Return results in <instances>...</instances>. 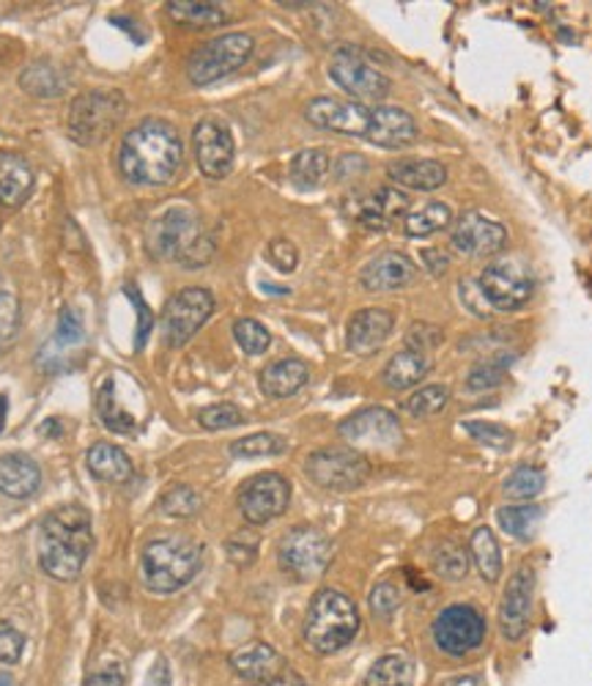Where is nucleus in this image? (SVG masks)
Instances as JSON below:
<instances>
[{"label": "nucleus", "mask_w": 592, "mask_h": 686, "mask_svg": "<svg viewBox=\"0 0 592 686\" xmlns=\"http://www.w3.org/2000/svg\"><path fill=\"white\" fill-rule=\"evenodd\" d=\"M467 434L472 436L474 442L485 447H494V451H511L513 445V431H507L505 425L500 423H485V420H469L463 423Z\"/></svg>", "instance_id": "nucleus-45"}, {"label": "nucleus", "mask_w": 592, "mask_h": 686, "mask_svg": "<svg viewBox=\"0 0 592 686\" xmlns=\"http://www.w3.org/2000/svg\"><path fill=\"white\" fill-rule=\"evenodd\" d=\"M86 686H124V678H121L119 671H102L93 673L86 682Z\"/></svg>", "instance_id": "nucleus-57"}, {"label": "nucleus", "mask_w": 592, "mask_h": 686, "mask_svg": "<svg viewBox=\"0 0 592 686\" xmlns=\"http://www.w3.org/2000/svg\"><path fill=\"white\" fill-rule=\"evenodd\" d=\"M485 640V618L469 605H453L434 621V643L450 656H467Z\"/></svg>", "instance_id": "nucleus-13"}, {"label": "nucleus", "mask_w": 592, "mask_h": 686, "mask_svg": "<svg viewBox=\"0 0 592 686\" xmlns=\"http://www.w3.org/2000/svg\"><path fill=\"white\" fill-rule=\"evenodd\" d=\"M93 550L91 513L82 506H60L42 519L38 563L58 583H75Z\"/></svg>", "instance_id": "nucleus-2"}, {"label": "nucleus", "mask_w": 592, "mask_h": 686, "mask_svg": "<svg viewBox=\"0 0 592 686\" xmlns=\"http://www.w3.org/2000/svg\"><path fill=\"white\" fill-rule=\"evenodd\" d=\"M88 469L97 480L104 484H126L132 478V458L121 451L119 445H110V442H97L88 451Z\"/></svg>", "instance_id": "nucleus-29"}, {"label": "nucleus", "mask_w": 592, "mask_h": 686, "mask_svg": "<svg viewBox=\"0 0 592 686\" xmlns=\"http://www.w3.org/2000/svg\"><path fill=\"white\" fill-rule=\"evenodd\" d=\"M33 170L25 157L14 152H0V203L22 207L33 192Z\"/></svg>", "instance_id": "nucleus-28"}, {"label": "nucleus", "mask_w": 592, "mask_h": 686, "mask_svg": "<svg viewBox=\"0 0 592 686\" xmlns=\"http://www.w3.org/2000/svg\"><path fill=\"white\" fill-rule=\"evenodd\" d=\"M25 649V638L22 632H16L11 623H0V662L3 665H16Z\"/></svg>", "instance_id": "nucleus-51"}, {"label": "nucleus", "mask_w": 592, "mask_h": 686, "mask_svg": "<svg viewBox=\"0 0 592 686\" xmlns=\"http://www.w3.org/2000/svg\"><path fill=\"white\" fill-rule=\"evenodd\" d=\"M450 245L453 251L461 253V256L467 258L496 256L500 251H505L507 231L505 225L485 218V214L467 212L461 214V220H458L456 229H453Z\"/></svg>", "instance_id": "nucleus-18"}, {"label": "nucleus", "mask_w": 592, "mask_h": 686, "mask_svg": "<svg viewBox=\"0 0 592 686\" xmlns=\"http://www.w3.org/2000/svg\"><path fill=\"white\" fill-rule=\"evenodd\" d=\"M253 49H256V42H253L250 33H223V36L201 44L190 55L187 77H190L192 86H212V82L242 69L253 58Z\"/></svg>", "instance_id": "nucleus-7"}, {"label": "nucleus", "mask_w": 592, "mask_h": 686, "mask_svg": "<svg viewBox=\"0 0 592 686\" xmlns=\"http://www.w3.org/2000/svg\"><path fill=\"white\" fill-rule=\"evenodd\" d=\"M340 436L354 451L392 453L403 445V429L395 414L384 407H368L340 423Z\"/></svg>", "instance_id": "nucleus-10"}, {"label": "nucleus", "mask_w": 592, "mask_h": 686, "mask_svg": "<svg viewBox=\"0 0 592 686\" xmlns=\"http://www.w3.org/2000/svg\"><path fill=\"white\" fill-rule=\"evenodd\" d=\"M185 163V143L174 124L146 119L132 126L119 146V170L135 187L170 185Z\"/></svg>", "instance_id": "nucleus-1"}, {"label": "nucleus", "mask_w": 592, "mask_h": 686, "mask_svg": "<svg viewBox=\"0 0 592 686\" xmlns=\"http://www.w3.org/2000/svg\"><path fill=\"white\" fill-rule=\"evenodd\" d=\"M22 91L38 99H55L66 91V77L58 66L49 60H36V64L25 66L20 75Z\"/></svg>", "instance_id": "nucleus-32"}, {"label": "nucleus", "mask_w": 592, "mask_h": 686, "mask_svg": "<svg viewBox=\"0 0 592 686\" xmlns=\"http://www.w3.org/2000/svg\"><path fill=\"white\" fill-rule=\"evenodd\" d=\"M278 557L283 572L308 583V579H319L326 572L332 561V544L321 530L294 528L280 541Z\"/></svg>", "instance_id": "nucleus-11"}, {"label": "nucleus", "mask_w": 592, "mask_h": 686, "mask_svg": "<svg viewBox=\"0 0 592 686\" xmlns=\"http://www.w3.org/2000/svg\"><path fill=\"white\" fill-rule=\"evenodd\" d=\"M124 295L130 297V300L135 302V308H137V341H135V346L143 348V343H146V339H148V330H152V308L143 302V297L137 295L135 286H126Z\"/></svg>", "instance_id": "nucleus-53"}, {"label": "nucleus", "mask_w": 592, "mask_h": 686, "mask_svg": "<svg viewBox=\"0 0 592 686\" xmlns=\"http://www.w3.org/2000/svg\"><path fill=\"white\" fill-rule=\"evenodd\" d=\"M329 77L340 91L359 99V102L384 99L390 93V77L381 69H376L359 47L335 49L329 60Z\"/></svg>", "instance_id": "nucleus-9"}, {"label": "nucleus", "mask_w": 592, "mask_h": 686, "mask_svg": "<svg viewBox=\"0 0 592 686\" xmlns=\"http://www.w3.org/2000/svg\"><path fill=\"white\" fill-rule=\"evenodd\" d=\"M97 414L104 423V429L115 431V434H132V431H135L137 425L135 414L126 407H121L119 396H115V376H108V379L99 385Z\"/></svg>", "instance_id": "nucleus-33"}, {"label": "nucleus", "mask_w": 592, "mask_h": 686, "mask_svg": "<svg viewBox=\"0 0 592 686\" xmlns=\"http://www.w3.org/2000/svg\"><path fill=\"white\" fill-rule=\"evenodd\" d=\"M417 137V124H414L412 113L403 108H392V104H379L373 108V130H370L368 141L381 148H403L414 143Z\"/></svg>", "instance_id": "nucleus-23"}, {"label": "nucleus", "mask_w": 592, "mask_h": 686, "mask_svg": "<svg viewBox=\"0 0 592 686\" xmlns=\"http://www.w3.org/2000/svg\"><path fill=\"white\" fill-rule=\"evenodd\" d=\"M231 667H234L236 676H242L245 682L253 684L272 682V678L283 676V660H280L278 651L267 643H250L245 645V649H239L231 656Z\"/></svg>", "instance_id": "nucleus-26"}, {"label": "nucleus", "mask_w": 592, "mask_h": 686, "mask_svg": "<svg viewBox=\"0 0 592 686\" xmlns=\"http://www.w3.org/2000/svg\"><path fill=\"white\" fill-rule=\"evenodd\" d=\"M168 14L174 22L185 27H196V31H206V27H217L228 22V11L220 3H212V0H170Z\"/></svg>", "instance_id": "nucleus-31"}, {"label": "nucleus", "mask_w": 592, "mask_h": 686, "mask_svg": "<svg viewBox=\"0 0 592 686\" xmlns=\"http://www.w3.org/2000/svg\"><path fill=\"white\" fill-rule=\"evenodd\" d=\"M234 339L247 354H264L269 348V343H272L269 330L261 322H256V319H236Z\"/></svg>", "instance_id": "nucleus-46"}, {"label": "nucleus", "mask_w": 592, "mask_h": 686, "mask_svg": "<svg viewBox=\"0 0 592 686\" xmlns=\"http://www.w3.org/2000/svg\"><path fill=\"white\" fill-rule=\"evenodd\" d=\"M469 555H472L474 566H478L480 577L485 583H496L502 577V552L496 544V535L489 528H478L469 539Z\"/></svg>", "instance_id": "nucleus-36"}, {"label": "nucleus", "mask_w": 592, "mask_h": 686, "mask_svg": "<svg viewBox=\"0 0 592 686\" xmlns=\"http://www.w3.org/2000/svg\"><path fill=\"white\" fill-rule=\"evenodd\" d=\"M267 258L280 273H294L299 264V251L291 240H272L267 247Z\"/></svg>", "instance_id": "nucleus-50"}, {"label": "nucleus", "mask_w": 592, "mask_h": 686, "mask_svg": "<svg viewBox=\"0 0 592 686\" xmlns=\"http://www.w3.org/2000/svg\"><path fill=\"white\" fill-rule=\"evenodd\" d=\"M395 328V317L384 308H365L348 319L346 328V348L357 357H368V354L379 352Z\"/></svg>", "instance_id": "nucleus-21"}, {"label": "nucleus", "mask_w": 592, "mask_h": 686, "mask_svg": "<svg viewBox=\"0 0 592 686\" xmlns=\"http://www.w3.org/2000/svg\"><path fill=\"white\" fill-rule=\"evenodd\" d=\"M533 596H535V574L529 566L516 568L500 601V629L511 643L522 640L529 629V616H533Z\"/></svg>", "instance_id": "nucleus-19"}, {"label": "nucleus", "mask_w": 592, "mask_h": 686, "mask_svg": "<svg viewBox=\"0 0 592 686\" xmlns=\"http://www.w3.org/2000/svg\"><path fill=\"white\" fill-rule=\"evenodd\" d=\"M304 473L326 491H354L368 480L370 462L354 447H321L308 456Z\"/></svg>", "instance_id": "nucleus-8"}, {"label": "nucleus", "mask_w": 592, "mask_h": 686, "mask_svg": "<svg viewBox=\"0 0 592 686\" xmlns=\"http://www.w3.org/2000/svg\"><path fill=\"white\" fill-rule=\"evenodd\" d=\"M159 508L168 517L190 519L201 511V495L192 486H170L163 495V500H159Z\"/></svg>", "instance_id": "nucleus-43"}, {"label": "nucleus", "mask_w": 592, "mask_h": 686, "mask_svg": "<svg viewBox=\"0 0 592 686\" xmlns=\"http://www.w3.org/2000/svg\"><path fill=\"white\" fill-rule=\"evenodd\" d=\"M258 555V541H245L239 535V539L228 541V557L234 563H239V566H250L253 561H256Z\"/></svg>", "instance_id": "nucleus-54"}, {"label": "nucleus", "mask_w": 592, "mask_h": 686, "mask_svg": "<svg viewBox=\"0 0 592 686\" xmlns=\"http://www.w3.org/2000/svg\"><path fill=\"white\" fill-rule=\"evenodd\" d=\"M453 212L447 203L442 201H425L423 207L409 209V214L403 218V231L412 240H425V236L436 234V231H445L450 225Z\"/></svg>", "instance_id": "nucleus-34"}, {"label": "nucleus", "mask_w": 592, "mask_h": 686, "mask_svg": "<svg viewBox=\"0 0 592 686\" xmlns=\"http://www.w3.org/2000/svg\"><path fill=\"white\" fill-rule=\"evenodd\" d=\"M513 357L505 359V354H500L496 359H485V363H478L467 376V390L478 392V390H491V387L502 385L505 381V370L511 368Z\"/></svg>", "instance_id": "nucleus-44"}, {"label": "nucleus", "mask_w": 592, "mask_h": 686, "mask_svg": "<svg viewBox=\"0 0 592 686\" xmlns=\"http://www.w3.org/2000/svg\"><path fill=\"white\" fill-rule=\"evenodd\" d=\"M0 686H11V678L3 676V673H0Z\"/></svg>", "instance_id": "nucleus-61"}, {"label": "nucleus", "mask_w": 592, "mask_h": 686, "mask_svg": "<svg viewBox=\"0 0 592 686\" xmlns=\"http://www.w3.org/2000/svg\"><path fill=\"white\" fill-rule=\"evenodd\" d=\"M417 278V267L412 258L401 251H384L376 258H370L359 273V284L365 291L384 295V291H398Z\"/></svg>", "instance_id": "nucleus-20"}, {"label": "nucleus", "mask_w": 592, "mask_h": 686, "mask_svg": "<svg viewBox=\"0 0 592 686\" xmlns=\"http://www.w3.org/2000/svg\"><path fill=\"white\" fill-rule=\"evenodd\" d=\"M5 414H9V401L5 396H0V431L5 429Z\"/></svg>", "instance_id": "nucleus-60"}, {"label": "nucleus", "mask_w": 592, "mask_h": 686, "mask_svg": "<svg viewBox=\"0 0 592 686\" xmlns=\"http://www.w3.org/2000/svg\"><path fill=\"white\" fill-rule=\"evenodd\" d=\"M126 99L121 91H88L69 108V137L77 146H99L108 141L126 115Z\"/></svg>", "instance_id": "nucleus-6"}, {"label": "nucleus", "mask_w": 592, "mask_h": 686, "mask_svg": "<svg viewBox=\"0 0 592 686\" xmlns=\"http://www.w3.org/2000/svg\"><path fill=\"white\" fill-rule=\"evenodd\" d=\"M387 176H390V181H395L398 187H406V190L417 192H434L439 190L442 185H447L445 165L425 157L395 159V163H390V168H387Z\"/></svg>", "instance_id": "nucleus-25"}, {"label": "nucleus", "mask_w": 592, "mask_h": 686, "mask_svg": "<svg viewBox=\"0 0 592 686\" xmlns=\"http://www.w3.org/2000/svg\"><path fill=\"white\" fill-rule=\"evenodd\" d=\"M365 686H414V665L401 654L381 656L365 676Z\"/></svg>", "instance_id": "nucleus-37"}, {"label": "nucleus", "mask_w": 592, "mask_h": 686, "mask_svg": "<svg viewBox=\"0 0 592 686\" xmlns=\"http://www.w3.org/2000/svg\"><path fill=\"white\" fill-rule=\"evenodd\" d=\"M434 572L447 583H458L469 572V552L453 539L439 541L434 550Z\"/></svg>", "instance_id": "nucleus-38"}, {"label": "nucleus", "mask_w": 592, "mask_h": 686, "mask_svg": "<svg viewBox=\"0 0 592 686\" xmlns=\"http://www.w3.org/2000/svg\"><path fill=\"white\" fill-rule=\"evenodd\" d=\"M480 295L496 311H518L535 295V284L527 269L513 262H494L483 269L478 280Z\"/></svg>", "instance_id": "nucleus-14"}, {"label": "nucleus", "mask_w": 592, "mask_h": 686, "mask_svg": "<svg viewBox=\"0 0 592 686\" xmlns=\"http://www.w3.org/2000/svg\"><path fill=\"white\" fill-rule=\"evenodd\" d=\"M423 262L434 275H442L447 267H450V258H447L442 251H436V247H428V251H423Z\"/></svg>", "instance_id": "nucleus-55"}, {"label": "nucleus", "mask_w": 592, "mask_h": 686, "mask_svg": "<svg viewBox=\"0 0 592 686\" xmlns=\"http://www.w3.org/2000/svg\"><path fill=\"white\" fill-rule=\"evenodd\" d=\"M310 379V368L297 357L278 359V363H269L267 368L258 376V385H261L264 396L269 398H289L297 396Z\"/></svg>", "instance_id": "nucleus-27"}, {"label": "nucleus", "mask_w": 592, "mask_h": 686, "mask_svg": "<svg viewBox=\"0 0 592 686\" xmlns=\"http://www.w3.org/2000/svg\"><path fill=\"white\" fill-rule=\"evenodd\" d=\"M544 486H546L544 469L527 467V464H524V467H516L505 478V495L511 497V500L529 502L533 497H538L540 491H544Z\"/></svg>", "instance_id": "nucleus-41"}, {"label": "nucleus", "mask_w": 592, "mask_h": 686, "mask_svg": "<svg viewBox=\"0 0 592 686\" xmlns=\"http://www.w3.org/2000/svg\"><path fill=\"white\" fill-rule=\"evenodd\" d=\"M431 370V359L423 352H414V348H403L395 357H390V363L381 370V379L390 390H409V387L420 385V379H425V374Z\"/></svg>", "instance_id": "nucleus-30"}, {"label": "nucleus", "mask_w": 592, "mask_h": 686, "mask_svg": "<svg viewBox=\"0 0 592 686\" xmlns=\"http://www.w3.org/2000/svg\"><path fill=\"white\" fill-rule=\"evenodd\" d=\"M143 686H174V678H170V667L165 665L163 660H159L157 665H154L152 671H148L146 684H143Z\"/></svg>", "instance_id": "nucleus-56"}, {"label": "nucleus", "mask_w": 592, "mask_h": 686, "mask_svg": "<svg viewBox=\"0 0 592 686\" xmlns=\"http://www.w3.org/2000/svg\"><path fill=\"white\" fill-rule=\"evenodd\" d=\"M20 333V300L11 291H0V348Z\"/></svg>", "instance_id": "nucleus-48"}, {"label": "nucleus", "mask_w": 592, "mask_h": 686, "mask_svg": "<svg viewBox=\"0 0 592 686\" xmlns=\"http://www.w3.org/2000/svg\"><path fill=\"white\" fill-rule=\"evenodd\" d=\"M359 632V610L346 594L335 588H324L310 601L304 618V643L321 656L337 654L346 649Z\"/></svg>", "instance_id": "nucleus-5"}, {"label": "nucleus", "mask_w": 592, "mask_h": 686, "mask_svg": "<svg viewBox=\"0 0 592 686\" xmlns=\"http://www.w3.org/2000/svg\"><path fill=\"white\" fill-rule=\"evenodd\" d=\"M256 686H308V682H304V678H299V676H278V678H272V682H261V684H256Z\"/></svg>", "instance_id": "nucleus-58"}, {"label": "nucleus", "mask_w": 592, "mask_h": 686, "mask_svg": "<svg viewBox=\"0 0 592 686\" xmlns=\"http://www.w3.org/2000/svg\"><path fill=\"white\" fill-rule=\"evenodd\" d=\"M304 119L313 126L337 135H354L368 141L373 130V108L362 102H343L335 97H315L304 108Z\"/></svg>", "instance_id": "nucleus-16"}, {"label": "nucleus", "mask_w": 592, "mask_h": 686, "mask_svg": "<svg viewBox=\"0 0 592 686\" xmlns=\"http://www.w3.org/2000/svg\"><path fill=\"white\" fill-rule=\"evenodd\" d=\"M329 154L324 148H302L289 165L291 181L299 187V190H315L321 187V181L329 174Z\"/></svg>", "instance_id": "nucleus-35"}, {"label": "nucleus", "mask_w": 592, "mask_h": 686, "mask_svg": "<svg viewBox=\"0 0 592 686\" xmlns=\"http://www.w3.org/2000/svg\"><path fill=\"white\" fill-rule=\"evenodd\" d=\"M203 566V550L185 535H159L143 550V583L154 594H176L198 577Z\"/></svg>", "instance_id": "nucleus-4"}, {"label": "nucleus", "mask_w": 592, "mask_h": 686, "mask_svg": "<svg viewBox=\"0 0 592 686\" xmlns=\"http://www.w3.org/2000/svg\"><path fill=\"white\" fill-rule=\"evenodd\" d=\"M291 502V484L280 473H261L239 491V511L250 524H267L283 517Z\"/></svg>", "instance_id": "nucleus-17"}, {"label": "nucleus", "mask_w": 592, "mask_h": 686, "mask_svg": "<svg viewBox=\"0 0 592 686\" xmlns=\"http://www.w3.org/2000/svg\"><path fill=\"white\" fill-rule=\"evenodd\" d=\"M42 486V469L25 453L0 456V495L11 500H27Z\"/></svg>", "instance_id": "nucleus-24"}, {"label": "nucleus", "mask_w": 592, "mask_h": 686, "mask_svg": "<svg viewBox=\"0 0 592 686\" xmlns=\"http://www.w3.org/2000/svg\"><path fill=\"white\" fill-rule=\"evenodd\" d=\"M447 401H450V390L445 385H428L420 387L409 401H403V409L412 418H431V414H439L447 407Z\"/></svg>", "instance_id": "nucleus-42"}, {"label": "nucleus", "mask_w": 592, "mask_h": 686, "mask_svg": "<svg viewBox=\"0 0 592 686\" xmlns=\"http://www.w3.org/2000/svg\"><path fill=\"white\" fill-rule=\"evenodd\" d=\"M398 605H401V594H398L395 585L381 583L370 594V607H373V612L379 618H390L398 610Z\"/></svg>", "instance_id": "nucleus-52"}, {"label": "nucleus", "mask_w": 592, "mask_h": 686, "mask_svg": "<svg viewBox=\"0 0 592 686\" xmlns=\"http://www.w3.org/2000/svg\"><path fill=\"white\" fill-rule=\"evenodd\" d=\"M82 339H86L82 319L71 308H64L58 313V324H55V343L58 346H77V343H82Z\"/></svg>", "instance_id": "nucleus-49"}, {"label": "nucleus", "mask_w": 592, "mask_h": 686, "mask_svg": "<svg viewBox=\"0 0 592 686\" xmlns=\"http://www.w3.org/2000/svg\"><path fill=\"white\" fill-rule=\"evenodd\" d=\"M148 251L163 262H176L185 269H201L212 262L214 240L196 209L170 207L148 225Z\"/></svg>", "instance_id": "nucleus-3"}, {"label": "nucleus", "mask_w": 592, "mask_h": 686, "mask_svg": "<svg viewBox=\"0 0 592 686\" xmlns=\"http://www.w3.org/2000/svg\"><path fill=\"white\" fill-rule=\"evenodd\" d=\"M198 423L209 431L234 429V425L245 423V412L236 403H212V407L198 412Z\"/></svg>", "instance_id": "nucleus-47"}, {"label": "nucleus", "mask_w": 592, "mask_h": 686, "mask_svg": "<svg viewBox=\"0 0 592 686\" xmlns=\"http://www.w3.org/2000/svg\"><path fill=\"white\" fill-rule=\"evenodd\" d=\"M214 313V297L212 291L201 289V286H190L174 295L165 306L163 317V333L165 343L170 348H179L192 341V335L212 319Z\"/></svg>", "instance_id": "nucleus-12"}, {"label": "nucleus", "mask_w": 592, "mask_h": 686, "mask_svg": "<svg viewBox=\"0 0 592 686\" xmlns=\"http://www.w3.org/2000/svg\"><path fill=\"white\" fill-rule=\"evenodd\" d=\"M289 447V442L272 431H258V434L242 436L231 445V456L236 458H264V456H280Z\"/></svg>", "instance_id": "nucleus-40"}, {"label": "nucleus", "mask_w": 592, "mask_h": 686, "mask_svg": "<svg viewBox=\"0 0 592 686\" xmlns=\"http://www.w3.org/2000/svg\"><path fill=\"white\" fill-rule=\"evenodd\" d=\"M196 163L206 179H225L234 170L236 143L234 132L220 119H201L192 132Z\"/></svg>", "instance_id": "nucleus-15"}, {"label": "nucleus", "mask_w": 592, "mask_h": 686, "mask_svg": "<svg viewBox=\"0 0 592 686\" xmlns=\"http://www.w3.org/2000/svg\"><path fill=\"white\" fill-rule=\"evenodd\" d=\"M445 686H483V684H480V678H474V676H458V678H450Z\"/></svg>", "instance_id": "nucleus-59"}, {"label": "nucleus", "mask_w": 592, "mask_h": 686, "mask_svg": "<svg viewBox=\"0 0 592 686\" xmlns=\"http://www.w3.org/2000/svg\"><path fill=\"white\" fill-rule=\"evenodd\" d=\"M540 513L544 511H540L538 506H529V502H524V506L500 508L496 519H500L502 530H505L507 535H513V539H518V541H527L529 535L535 533V528H538Z\"/></svg>", "instance_id": "nucleus-39"}, {"label": "nucleus", "mask_w": 592, "mask_h": 686, "mask_svg": "<svg viewBox=\"0 0 592 686\" xmlns=\"http://www.w3.org/2000/svg\"><path fill=\"white\" fill-rule=\"evenodd\" d=\"M409 207H412V201H409L406 192L398 190V187H379L357 203L354 214H357L359 225H365L368 231H387L392 223L406 218Z\"/></svg>", "instance_id": "nucleus-22"}]
</instances>
